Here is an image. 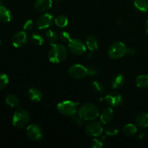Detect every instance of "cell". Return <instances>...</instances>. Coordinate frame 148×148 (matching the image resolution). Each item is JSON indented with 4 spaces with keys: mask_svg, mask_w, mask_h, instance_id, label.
<instances>
[{
    "mask_svg": "<svg viewBox=\"0 0 148 148\" xmlns=\"http://www.w3.org/2000/svg\"><path fill=\"white\" fill-rule=\"evenodd\" d=\"M54 23L58 27H65L66 26H67L69 20H68L67 17H65L64 15H59L55 18Z\"/></svg>",
    "mask_w": 148,
    "mask_h": 148,
    "instance_id": "obj_25",
    "label": "cell"
},
{
    "mask_svg": "<svg viewBox=\"0 0 148 148\" xmlns=\"http://www.w3.org/2000/svg\"><path fill=\"white\" fill-rule=\"evenodd\" d=\"M55 1H62V0H55Z\"/></svg>",
    "mask_w": 148,
    "mask_h": 148,
    "instance_id": "obj_38",
    "label": "cell"
},
{
    "mask_svg": "<svg viewBox=\"0 0 148 148\" xmlns=\"http://www.w3.org/2000/svg\"><path fill=\"white\" fill-rule=\"evenodd\" d=\"M72 120L79 127H82L84 124V122H85V119L81 116H79V114H76L73 116H72Z\"/></svg>",
    "mask_w": 148,
    "mask_h": 148,
    "instance_id": "obj_29",
    "label": "cell"
},
{
    "mask_svg": "<svg viewBox=\"0 0 148 148\" xmlns=\"http://www.w3.org/2000/svg\"><path fill=\"white\" fill-rule=\"evenodd\" d=\"M90 146L92 148H101L103 146V143L98 139H93L91 142Z\"/></svg>",
    "mask_w": 148,
    "mask_h": 148,
    "instance_id": "obj_33",
    "label": "cell"
},
{
    "mask_svg": "<svg viewBox=\"0 0 148 148\" xmlns=\"http://www.w3.org/2000/svg\"><path fill=\"white\" fill-rule=\"evenodd\" d=\"M2 3H3V0H0V6L2 5Z\"/></svg>",
    "mask_w": 148,
    "mask_h": 148,
    "instance_id": "obj_37",
    "label": "cell"
},
{
    "mask_svg": "<svg viewBox=\"0 0 148 148\" xmlns=\"http://www.w3.org/2000/svg\"><path fill=\"white\" fill-rule=\"evenodd\" d=\"M127 48L124 43L117 41L111 45L108 49V54L111 59H119L122 58L127 53Z\"/></svg>",
    "mask_w": 148,
    "mask_h": 148,
    "instance_id": "obj_5",
    "label": "cell"
},
{
    "mask_svg": "<svg viewBox=\"0 0 148 148\" xmlns=\"http://www.w3.org/2000/svg\"><path fill=\"white\" fill-rule=\"evenodd\" d=\"M9 83V77L6 74H0V90L4 89Z\"/></svg>",
    "mask_w": 148,
    "mask_h": 148,
    "instance_id": "obj_28",
    "label": "cell"
},
{
    "mask_svg": "<svg viewBox=\"0 0 148 148\" xmlns=\"http://www.w3.org/2000/svg\"><path fill=\"white\" fill-rule=\"evenodd\" d=\"M46 38L49 43L51 45H53L56 43L58 40V35L56 34V32L53 30H48L46 33Z\"/></svg>",
    "mask_w": 148,
    "mask_h": 148,
    "instance_id": "obj_24",
    "label": "cell"
},
{
    "mask_svg": "<svg viewBox=\"0 0 148 148\" xmlns=\"http://www.w3.org/2000/svg\"><path fill=\"white\" fill-rule=\"evenodd\" d=\"M68 73L72 78L76 79H82L89 75L88 69L81 64H74L70 66Z\"/></svg>",
    "mask_w": 148,
    "mask_h": 148,
    "instance_id": "obj_6",
    "label": "cell"
},
{
    "mask_svg": "<svg viewBox=\"0 0 148 148\" xmlns=\"http://www.w3.org/2000/svg\"><path fill=\"white\" fill-rule=\"evenodd\" d=\"M27 96L29 99L35 103L40 102L43 98V94L41 91L36 88H31L27 92Z\"/></svg>",
    "mask_w": 148,
    "mask_h": 148,
    "instance_id": "obj_15",
    "label": "cell"
},
{
    "mask_svg": "<svg viewBox=\"0 0 148 148\" xmlns=\"http://www.w3.org/2000/svg\"><path fill=\"white\" fill-rule=\"evenodd\" d=\"M104 101L108 103L110 106L114 107H119L123 103V98L121 94L118 93L116 92H110L109 94L106 95L104 98Z\"/></svg>",
    "mask_w": 148,
    "mask_h": 148,
    "instance_id": "obj_10",
    "label": "cell"
},
{
    "mask_svg": "<svg viewBox=\"0 0 148 148\" xmlns=\"http://www.w3.org/2000/svg\"><path fill=\"white\" fill-rule=\"evenodd\" d=\"M136 85L140 88H145L148 87V75H141L136 78Z\"/></svg>",
    "mask_w": 148,
    "mask_h": 148,
    "instance_id": "obj_22",
    "label": "cell"
},
{
    "mask_svg": "<svg viewBox=\"0 0 148 148\" xmlns=\"http://www.w3.org/2000/svg\"><path fill=\"white\" fill-rule=\"evenodd\" d=\"M88 72H89L90 75H98V72H97V71L94 69H88Z\"/></svg>",
    "mask_w": 148,
    "mask_h": 148,
    "instance_id": "obj_35",
    "label": "cell"
},
{
    "mask_svg": "<svg viewBox=\"0 0 148 148\" xmlns=\"http://www.w3.org/2000/svg\"><path fill=\"white\" fill-rule=\"evenodd\" d=\"M119 132V129L116 127H114V126H111V127H108L106 130L105 131L106 134L108 136H114L117 134Z\"/></svg>",
    "mask_w": 148,
    "mask_h": 148,
    "instance_id": "obj_30",
    "label": "cell"
},
{
    "mask_svg": "<svg viewBox=\"0 0 148 148\" xmlns=\"http://www.w3.org/2000/svg\"><path fill=\"white\" fill-rule=\"evenodd\" d=\"M12 13L7 7L0 6V23H7L11 20Z\"/></svg>",
    "mask_w": 148,
    "mask_h": 148,
    "instance_id": "obj_16",
    "label": "cell"
},
{
    "mask_svg": "<svg viewBox=\"0 0 148 148\" xmlns=\"http://www.w3.org/2000/svg\"><path fill=\"white\" fill-rule=\"evenodd\" d=\"M0 46H1V40H0Z\"/></svg>",
    "mask_w": 148,
    "mask_h": 148,
    "instance_id": "obj_39",
    "label": "cell"
},
{
    "mask_svg": "<svg viewBox=\"0 0 148 148\" xmlns=\"http://www.w3.org/2000/svg\"><path fill=\"white\" fill-rule=\"evenodd\" d=\"M79 103L71 101H64L59 103L56 106L57 111L61 114L66 116H73L77 114Z\"/></svg>",
    "mask_w": 148,
    "mask_h": 148,
    "instance_id": "obj_3",
    "label": "cell"
},
{
    "mask_svg": "<svg viewBox=\"0 0 148 148\" xmlns=\"http://www.w3.org/2000/svg\"><path fill=\"white\" fill-rule=\"evenodd\" d=\"M123 132H124V134L127 137H133L137 133V129L134 124H128L124 126V129H123Z\"/></svg>",
    "mask_w": 148,
    "mask_h": 148,
    "instance_id": "obj_23",
    "label": "cell"
},
{
    "mask_svg": "<svg viewBox=\"0 0 148 148\" xmlns=\"http://www.w3.org/2000/svg\"><path fill=\"white\" fill-rule=\"evenodd\" d=\"M52 7V0H36L35 8L37 11L44 12Z\"/></svg>",
    "mask_w": 148,
    "mask_h": 148,
    "instance_id": "obj_14",
    "label": "cell"
},
{
    "mask_svg": "<svg viewBox=\"0 0 148 148\" xmlns=\"http://www.w3.org/2000/svg\"><path fill=\"white\" fill-rule=\"evenodd\" d=\"M30 40L33 44L36 45V46H41L44 41L43 37L38 33H33L30 37Z\"/></svg>",
    "mask_w": 148,
    "mask_h": 148,
    "instance_id": "obj_27",
    "label": "cell"
},
{
    "mask_svg": "<svg viewBox=\"0 0 148 148\" xmlns=\"http://www.w3.org/2000/svg\"><path fill=\"white\" fill-rule=\"evenodd\" d=\"M5 102L9 106L12 108H16V107L17 108L20 106V101L18 98L13 94H10L6 97Z\"/></svg>",
    "mask_w": 148,
    "mask_h": 148,
    "instance_id": "obj_21",
    "label": "cell"
},
{
    "mask_svg": "<svg viewBox=\"0 0 148 148\" xmlns=\"http://www.w3.org/2000/svg\"><path fill=\"white\" fill-rule=\"evenodd\" d=\"M92 88L96 93L103 94L105 91V88L103 84L98 81H93L92 83Z\"/></svg>",
    "mask_w": 148,
    "mask_h": 148,
    "instance_id": "obj_26",
    "label": "cell"
},
{
    "mask_svg": "<svg viewBox=\"0 0 148 148\" xmlns=\"http://www.w3.org/2000/svg\"><path fill=\"white\" fill-rule=\"evenodd\" d=\"M33 22L32 20H26L25 23L23 25V29L25 31L29 32L33 30Z\"/></svg>",
    "mask_w": 148,
    "mask_h": 148,
    "instance_id": "obj_32",
    "label": "cell"
},
{
    "mask_svg": "<svg viewBox=\"0 0 148 148\" xmlns=\"http://www.w3.org/2000/svg\"><path fill=\"white\" fill-rule=\"evenodd\" d=\"M124 82H125V79L124 75L121 74L117 75L111 82V87L113 89H119L124 85Z\"/></svg>",
    "mask_w": 148,
    "mask_h": 148,
    "instance_id": "obj_19",
    "label": "cell"
},
{
    "mask_svg": "<svg viewBox=\"0 0 148 148\" xmlns=\"http://www.w3.org/2000/svg\"><path fill=\"white\" fill-rule=\"evenodd\" d=\"M53 21V15L50 13H46L38 18L36 25H37L38 28L40 30H44V29L48 28L52 25Z\"/></svg>",
    "mask_w": 148,
    "mask_h": 148,
    "instance_id": "obj_11",
    "label": "cell"
},
{
    "mask_svg": "<svg viewBox=\"0 0 148 148\" xmlns=\"http://www.w3.org/2000/svg\"><path fill=\"white\" fill-rule=\"evenodd\" d=\"M135 123L140 128H145L148 127V114L142 113L137 116L135 119Z\"/></svg>",
    "mask_w": 148,
    "mask_h": 148,
    "instance_id": "obj_17",
    "label": "cell"
},
{
    "mask_svg": "<svg viewBox=\"0 0 148 148\" xmlns=\"http://www.w3.org/2000/svg\"><path fill=\"white\" fill-rule=\"evenodd\" d=\"M26 135L32 141L39 142L43 137V132L36 124H30L26 129Z\"/></svg>",
    "mask_w": 148,
    "mask_h": 148,
    "instance_id": "obj_7",
    "label": "cell"
},
{
    "mask_svg": "<svg viewBox=\"0 0 148 148\" xmlns=\"http://www.w3.org/2000/svg\"><path fill=\"white\" fill-rule=\"evenodd\" d=\"M127 53H129L130 55H134L136 53V49L134 48H129L127 50Z\"/></svg>",
    "mask_w": 148,
    "mask_h": 148,
    "instance_id": "obj_34",
    "label": "cell"
},
{
    "mask_svg": "<svg viewBox=\"0 0 148 148\" xmlns=\"http://www.w3.org/2000/svg\"><path fill=\"white\" fill-rule=\"evenodd\" d=\"M86 46L91 51L97 50L98 49V41L95 37L92 36H88L86 38Z\"/></svg>",
    "mask_w": 148,
    "mask_h": 148,
    "instance_id": "obj_20",
    "label": "cell"
},
{
    "mask_svg": "<svg viewBox=\"0 0 148 148\" xmlns=\"http://www.w3.org/2000/svg\"><path fill=\"white\" fill-rule=\"evenodd\" d=\"M78 114L86 121H92L99 116V110L94 104L87 103L79 108Z\"/></svg>",
    "mask_w": 148,
    "mask_h": 148,
    "instance_id": "obj_2",
    "label": "cell"
},
{
    "mask_svg": "<svg viewBox=\"0 0 148 148\" xmlns=\"http://www.w3.org/2000/svg\"><path fill=\"white\" fill-rule=\"evenodd\" d=\"M114 115V111H113L112 108L111 107L106 108L101 114V116H100L101 122L103 124H109L112 121Z\"/></svg>",
    "mask_w": 148,
    "mask_h": 148,
    "instance_id": "obj_13",
    "label": "cell"
},
{
    "mask_svg": "<svg viewBox=\"0 0 148 148\" xmlns=\"http://www.w3.org/2000/svg\"><path fill=\"white\" fill-rule=\"evenodd\" d=\"M85 132L90 137H99L103 133L102 124L98 121H91L85 127Z\"/></svg>",
    "mask_w": 148,
    "mask_h": 148,
    "instance_id": "obj_9",
    "label": "cell"
},
{
    "mask_svg": "<svg viewBox=\"0 0 148 148\" xmlns=\"http://www.w3.org/2000/svg\"><path fill=\"white\" fill-rule=\"evenodd\" d=\"M51 46V48L48 54L49 61L53 64H59L64 62L68 54L66 48L63 45L56 44V43Z\"/></svg>",
    "mask_w": 148,
    "mask_h": 148,
    "instance_id": "obj_1",
    "label": "cell"
},
{
    "mask_svg": "<svg viewBox=\"0 0 148 148\" xmlns=\"http://www.w3.org/2000/svg\"><path fill=\"white\" fill-rule=\"evenodd\" d=\"M27 40V34L25 31H20L16 33L12 38V43L15 48H22L25 46Z\"/></svg>",
    "mask_w": 148,
    "mask_h": 148,
    "instance_id": "obj_12",
    "label": "cell"
},
{
    "mask_svg": "<svg viewBox=\"0 0 148 148\" xmlns=\"http://www.w3.org/2000/svg\"><path fill=\"white\" fill-rule=\"evenodd\" d=\"M68 47H69V51L73 54L77 55V56L84 54L86 51V47L85 44L81 40L77 38L71 39L70 41L68 43Z\"/></svg>",
    "mask_w": 148,
    "mask_h": 148,
    "instance_id": "obj_8",
    "label": "cell"
},
{
    "mask_svg": "<svg viewBox=\"0 0 148 148\" xmlns=\"http://www.w3.org/2000/svg\"><path fill=\"white\" fill-rule=\"evenodd\" d=\"M30 114L23 108H18L12 117V124L16 128L25 127L30 121Z\"/></svg>",
    "mask_w": 148,
    "mask_h": 148,
    "instance_id": "obj_4",
    "label": "cell"
},
{
    "mask_svg": "<svg viewBox=\"0 0 148 148\" xmlns=\"http://www.w3.org/2000/svg\"><path fill=\"white\" fill-rule=\"evenodd\" d=\"M145 30H146V33L148 34V20L145 23Z\"/></svg>",
    "mask_w": 148,
    "mask_h": 148,
    "instance_id": "obj_36",
    "label": "cell"
},
{
    "mask_svg": "<svg viewBox=\"0 0 148 148\" xmlns=\"http://www.w3.org/2000/svg\"><path fill=\"white\" fill-rule=\"evenodd\" d=\"M134 7L137 11L140 12H148V1L147 0H135L134 1Z\"/></svg>",
    "mask_w": 148,
    "mask_h": 148,
    "instance_id": "obj_18",
    "label": "cell"
},
{
    "mask_svg": "<svg viewBox=\"0 0 148 148\" xmlns=\"http://www.w3.org/2000/svg\"><path fill=\"white\" fill-rule=\"evenodd\" d=\"M59 38L61 39L62 41L64 42V43H69L71 40V39H72L70 35L66 31L61 32V33L59 34Z\"/></svg>",
    "mask_w": 148,
    "mask_h": 148,
    "instance_id": "obj_31",
    "label": "cell"
}]
</instances>
